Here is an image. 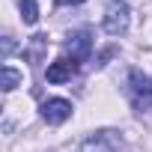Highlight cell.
I'll use <instances>...</instances> for the list:
<instances>
[{
  "instance_id": "obj_4",
  "label": "cell",
  "mask_w": 152,
  "mask_h": 152,
  "mask_svg": "<svg viewBox=\"0 0 152 152\" xmlns=\"http://www.w3.org/2000/svg\"><path fill=\"white\" fill-rule=\"evenodd\" d=\"M122 146V134L119 131H96L87 143H84V152H116Z\"/></svg>"
},
{
  "instance_id": "obj_8",
  "label": "cell",
  "mask_w": 152,
  "mask_h": 152,
  "mask_svg": "<svg viewBox=\"0 0 152 152\" xmlns=\"http://www.w3.org/2000/svg\"><path fill=\"white\" fill-rule=\"evenodd\" d=\"M21 18H24V24H36V21H39L36 0H21Z\"/></svg>"
},
{
  "instance_id": "obj_7",
  "label": "cell",
  "mask_w": 152,
  "mask_h": 152,
  "mask_svg": "<svg viewBox=\"0 0 152 152\" xmlns=\"http://www.w3.org/2000/svg\"><path fill=\"white\" fill-rule=\"evenodd\" d=\"M18 84H21V72L12 69V66H3V84H0V87H3V93H12Z\"/></svg>"
},
{
  "instance_id": "obj_2",
  "label": "cell",
  "mask_w": 152,
  "mask_h": 152,
  "mask_svg": "<svg viewBox=\"0 0 152 152\" xmlns=\"http://www.w3.org/2000/svg\"><path fill=\"white\" fill-rule=\"evenodd\" d=\"M131 24V9L125 0H113V3L104 9V18H102V27L107 36H122Z\"/></svg>"
},
{
  "instance_id": "obj_9",
  "label": "cell",
  "mask_w": 152,
  "mask_h": 152,
  "mask_svg": "<svg viewBox=\"0 0 152 152\" xmlns=\"http://www.w3.org/2000/svg\"><path fill=\"white\" fill-rule=\"evenodd\" d=\"M12 48H15V45H12V39H6V42H3V57H9V54H12Z\"/></svg>"
},
{
  "instance_id": "obj_3",
  "label": "cell",
  "mask_w": 152,
  "mask_h": 152,
  "mask_svg": "<svg viewBox=\"0 0 152 152\" xmlns=\"http://www.w3.org/2000/svg\"><path fill=\"white\" fill-rule=\"evenodd\" d=\"M72 102L69 99H48V102H42V119L48 122V125H60V122H66L69 116H72Z\"/></svg>"
},
{
  "instance_id": "obj_5",
  "label": "cell",
  "mask_w": 152,
  "mask_h": 152,
  "mask_svg": "<svg viewBox=\"0 0 152 152\" xmlns=\"http://www.w3.org/2000/svg\"><path fill=\"white\" fill-rule=\"evenodd\" d=\"M66 51L72 54L75 63H84V60L90 57V51H93V36H90V30L69 33V39H66Z\"/></svg>"
},
{
  "instance_id": "obj_6",
  "label": "cell",
  "mask_w": 152,
  "mask_h": 152,
  "mask_svg": "<svg viewBox=\"0 0 152 152\" xmlns=\"http://www.w3.org/2000/svg\"><path fill=\"white\" fill-rule=\"evenodd\" d=\"M78 72V63L75 60H57V63H51L48 66V72H45V78H48V84H63V81H69L72 75Z\"/></svg>"
},
{
  "instance_id": "obj_1",
  "label": "cell",
  "mask_w": 152,
  "mask_h": 152,
  "mask_svg": "<svg viewBox=\"0 0 152 152\" xmlns=\"http://www.w3.org/2000/svg\"><path fill=\"white\" fill-rule=\"evenodd\" d=\"M125 93H128V99H131V104H134L137 113L149 110V104H152V78H149V75H143V72H137V69L128 72Z\"/></svg>"
},
{
  "instance_id": "obj_10",
  "label": "cell",
  "mask_w": 152,
  "mask_h": 152,
  "mask_svg": "<svg viewBox=\"0 0 152 152\" xmlns=\"http://www.w3.org/2000/svg\"><path fill=\"white\" fill-rule=\"evenodd\" d=\"M60 6H78V3H84V0H57Z\"/></svg>"
}]
</instances>
